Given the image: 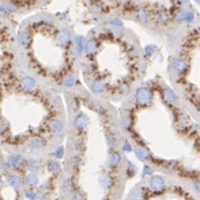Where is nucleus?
<instances>
[{"label":"nucleus","mask_w":200,"mask_h":200,"mask_svg":"<svg viewBox=\"0 0 200 200\" xmlns=\"http://www.w3.org/2000/svg\"><path fill=\"white\" fill-rule=\"evenodd\" d=\"M12 60V36L9 27L0 20V86L10 81Z\"/></svg>","instance_id":"1"},{"label":"nucleus","mask_w":200,"mask_h":200,"mask_svg":"<svg viewBox=\"0 0 200 200\" xmlns=\"http://www.w3.org/2000/svg\"><path fill=\"white\" fill-rule=\"evenodd\" d=\"M1 159H2V155H1V150H0V162H1Z\"/></svg>","instance_id":"2"}]
</instances>
